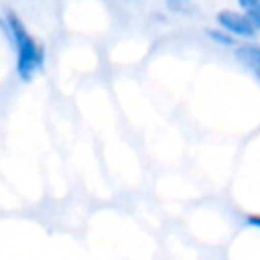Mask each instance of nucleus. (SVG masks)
I'll return each mask as SVG.
<instances>
[{"label": "nucleus", "mask_w": 260, "mask_h": 260, "mask_svg": "<svg viewBox=\"0 0 260 260\" xmlns=\"http://www.w3.org/2000/svg\"><path fill=\"white\" fill-rule=\"evenodd\" d=\"M0 28L14 49V55H16L14 65H16L18 79L30 81L45 67V61H47L45 47L30 35V30L24 26L22 18L12 10L0 12Z\"/></svg>", "instance_id": "1"}, {"label": "nucleus", "mask_w": 260, "mask_h": 260, "mask_svg": "<svg viewBox=\"0 0 260 260\" xmlns=\"http://www.w3.org/2000/svg\"><path fill=\"white\" fill-rule=\"evenodd\" d=\"M215 24L225 28L230 35H234L238 41H252L258 35V28L252 20V16L242 8H223L215 14Z\"/></svg>", "instance_id": "2"}, {"label": "nucleus", "mask_w": 260, "mask_h": 260, "mask_svg": "<svg viewBox=\"0 0 260 260\" xmlns=\"http://www.w3.org/2000/svg\"><path fill=\"white\" fill-rule=\"evenodd\" d=\"M234 57L260 81V43L244 41L234 47Z\"/></svg>", "instance_id": "3"}, {"label": "nucleus", "mask_w": 260, "mask_h": 260, "mask_svg": "<svg viewBox=\"0 0 260 260\" xmlns=\"http://www.w3.org/2000/svg\"><path fill=\"white\" fill-rule=\"evenodd\" d=\"M207 37H209L211 43H215V45H219V47H236V45H238V39H236L234 35H230L225 28L217 26V24L207 30Z\"/></svg>", "instance_id": "4"}, {"label": "nucleus", "mask_w": 260, "mask_h": 260, "mask_svg": "<svg viewBox=\"0 0 260 260\" xmlns=\"http://www.w3.org/2000/svg\"><path fill=\"white\" fill-rule=\"evenodd\" d=\"M238 6L242 10H246L248 14H254V12H260V0H236Z\"/></svg>", "instance_id": "5"}, {"label": "nucleus", "mask_w": 260, "mask_h": 260, "mask_svg": "<svg viewBox=\"0 0 260 260\" xmlns=\"http://www.w3.org/2000/svg\"><path fill=\"white\" fill-rule=\"evenodd\" d=\"M244 221H246V225L260 230V213H250V215L244 217Z\"/></svg>", "instance_id": "6"}, {"label": "nucleus", "mask_w": 260, "mask_h": 260, "mask_svg": "<svg viewBox=\"0 0 260 260\" xmlns=\"http://www.w3.org/2000/svg\"><path fill=\"white\" fill-rule=\"evenodd\" d=\"M252 16V20H254V24H256V28H258V32H260V12H254V14H250Z\"/></svg>", "instance_id": "7"}, {"label": "nucleus", "mask_w": 260, "mask_h": 260, "mask_svg": "<svg viewBox=\"0 0 260 260\" xmlns=\"http://www.w3.org/2000/svg\"><path fill=\"white\" fill-rule=\"evenodd\" d=\"M169 2H187V0H169Z\"/></svg>", "instance_id": "8"}]
</instances>
